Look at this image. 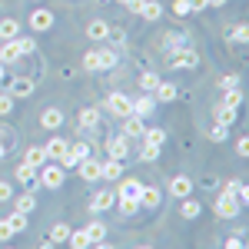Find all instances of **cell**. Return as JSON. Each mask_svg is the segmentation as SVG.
I'll return each instance as SVG.
<instances>
[{
	"label": "cell",
	"mask_w": 249,
	"mask_h": 249,
	"mask_svg": "<svg viewBox=\"0 0 249 249\" xmlns=\"http://www.w3.org/2000/svg\"><path fill=\"white\" fill-rule=\"evenodd\" d=\"M37 183L47 186V190H60L63 186V166L60 163H43V166H37Z\"/></svg>",
	"instance_id": "obj_1"
},
{
	"label": "cell",
	"mask_w": 249,
	"mask_h": 249,
	"mask_svg": "<svg viewBox=\"0 0 249 249\" xmlns=\"http://www.w3.org/2000/svg\"><path fill=\"white\" fill-rule=\"evenodd\" d=\"M107 110L113 116H130L133 113V100L123 96V93H113V96H107Z\"/></svg>",
	"instance_id": "obj_2"
},
{
	"label": "cell",
	"mask_w": 249,
	"mask_h": 249,
	"mask_svg": "<svg viewBox=\"0 0 249 249\" xmlns=\"http://www.w3.org/2000/svg\"><path fill=\"white\" fill-rule=\"evenodd\" d=\"M196 63H199V57H196L193 47H179V50H173V57H170V67H176V70H183V67H196Z\"/></svg>",
	"instance_id": "obj_3"
},
{
	"label": "cell",
	"mask_w": 249,
	"mask_h": 249,
	"mask_svg": "<svg viewBox=\"0 0 249 249\" xmlns=\"http://www.w3.org/2000/svg\"><path fill=\"white\" fill-rule=\"evenodd\" d=\"M213 210H216V216H223V219H236V216H239V210H243V206H239V203H236V199H232V196H219V199H216V206H213Z\"/></svg>",
	"instance_id": "obj_4"
},
{
	"label": "cell",
	"mask_w": 249,
	"mask_h": 249,
	"mask_svg": "<svg viewBox=\"0 0 249 249\" xmlns=\"http://www.w3.org/2000/svg\"><path fill=\"white\" fill-rule=\"evenodd\" d=\"M107 153H110V160H126V153H130L126 136H110L107 140Z\"/></svg>",
	"instance_id": "obj_5"
},
{
	"label": "cell",
	"mask_w": 249,
	"mask_h": 249,
	"mask_svg": "<svg viewBox=\"0 0 249 249\" xmlns=\"http://www.w3.org/2000/svg\"><path fill=\"white\" fill-rule=\"evenodd\" d=\"M190 193H193V176H173L170 179V196L183 199V196H190Z\"/></svg>",
	"instance_id": "obj_6"
},
{
	"label": "cell",
	"mask_w": 249,
	"mask_h": 249,
	"mask_svg": "<svg viewBox=\"0 0 249 249\" xmlns=\"http://www.w3.org/2000/svg\"><path fill=\"white\" fill-rule=\"evenodd\" d=\"M140 190H143V183L140 179H123L120 183V190H116V199H140Z\"/></svg>",
	"instance_id": "obj_7"
},
{
	"label": "cell",
	"mask_w": 249,
	"mask_h": 249,
	"mask_svg": "<svg viewBox=\"0 0 249 249\" xmlns=\"http://www.w3.org/2000/svg\"><path fill=\"white\" fill-rule=\"evenodd\" d=\"M53 27V10H34L30 14V30H50Z\"/></svg>",
	"instance_id": "obj_8"
},
{
	"label": "cell",
	"mask_w": 249,
	"mask_h": 249,
	"mask_svg": "<svg viewBox=\"0 0 249 249\" xmlns=\"http://www.w3.org/2000/svg\"><path fill=\"white\" fill-rule=\"evenodd\" d=\"M113 203H116V193L113 190H100L93 199H90V210H93V213H103V210H110Z\"/></svg>",
	"instance_id": "obj_9"
},
{
	"label": "cell",
	"mask_w": 249,
	"mask_h": 249,
	"mask_svg": "<svg viewBox=\"0 0 249 249\" xmlns=\"http://www.w3.org/2000/svg\"><path fill=\"white\" fill-rule=\"evenodd\" d=\"M87 37L96 40V43L107 40L110 37V23H107V20H90V23H87Z\"/></svg>",
	"instance_id": "obj_10"
},
{
	"label": "cell",
	"mask_w": 249,
	"mask_h": 249,
	"mask_svg": "<svg viewBox=\"0 0 249 249\" xmlns=\"http://www.w3.org/2000/svg\"><path fill=\"white\" fill-rule=\"evenodd\" d=\"M143 130H146L143 116H123V136H143Z\"/></svg>",
	"instance_id": "obj_11"
},
{
	"label": "cell",
	"mask_w": 249,
	"mask_h": 249,
	"mask_svg": "<svg viewBox=\"0 0 249 249\" xmlns=\"http://www.w3.org/2000/svg\"><path fill=\"white\" fill-rule=\"evenodd\" d=\"M77 166H80V176H83L87 183H93V179H100V163H96V160H90V156H83V160H80Z\"/></svg>",
	"instance_id": "obj_12"
},
{
	"label": "cell",
	"mask_w": 249,
	"mask_h": 249,
	"mask_svg": "<svg viewBox=\"0 0 249 249\" xmlns=\"http://www.w3.org/2000/svg\"><path fill=\"white\" fill-rule=\"evenodd\" d=\"M7 93L14 96V100H17V96H30V93H34V80H30V77H17L14 83H10Z\"/></svg>",
	"instance_id": "obj_13"
},
{
	"label": "cell",
	"mask_w": 249,
	"mask_h": 249,
	"mask_svg": "<svg viewBox=\"0 0 249 249\" xmlns=\"http://www.w3.org/2000/svg\"><path fill=\"white\" fill-rule=\"evenodd\" d=\"M14 176H17V179L23 183V186H27V190H34V186H37V166H30V163L17 166V173H14Z\"/></svg>",
	"instance_id": "obj_14"
},
{
	"label": "cell",
	"mask_w": 249,
	"mask_h": 249,
	"mask_svg": "<svg viewBox=\"0 0 249 249\" xmlns=\"http://www.w3.org/2000/svg\"><path fill=\"white\" fill-rule=\"evenodd\" d=\"M77 123L83 126V130H93L96 123H100V110H96V107H83L80 116H77Z\"/></svg>",
	"instance_id": "obj_15"
},
{
	"label": "cell",
	"mask_w": 249,
	"mask_h": 249,
	"mask_svg": "<svg viewBox=\"0 0 249 249\" xmlns=\"http://www.w3.org/2000/svg\"><path fill=\"white\" fill-rule=\"evenodd\" d=\"M60 123H63V113H60L57 107H50V110H43V116H40V126H43V130H57Z\"/></svg>",
	"instance_id": "obj_16"
},
{
	"label": "cell",
	"mask_w": 249,
	"mask_h": 249,
	"mask_svg": "<svg viewBox=\"0 0 249 249\" xmlns=\"http://www.w3.org/2000/svg\"><path fill=\"white\" fill-rule=\"evenodd\" d=\"M140 206L156 210V206H160V190H156V186H143V190H140Z\"/></svg>",
	"instance_id": "obj_17"
},
{
	"label": "cell",
	"mask_w": 249,
	"mask_h": 249,
	"mask_svg": "<svg viewBox=\"0 0 249 249\" xmlns=\"http://www.w3.org/2000/svg\"><path fill=\"white\" fill-rule=\"evenodd\" d=\"M140 17L153 23V20H160V17H163V7H160L156 0H143V7H140Z\"/></svg>",
	"instance_id": "obj_18"
},
{
	"label": "cell",
	"mask_w": 249,
	"mask_h": 249,
	"mask_svg": "<svg viewBox=\"0 0 249 249\" xmlns=\"http://www.w3.org/2000/svg\"><path fill=\"white\" fill-rule=\"evenodd\" d=\"M100 176H103V179H120V176H123V160L103 163V166H100Z\"/></svg>",
	"instance_id": "obj_19"
},
{
	"label": "cell",
	"mask_w": 249,
	"mask_h": 249,
	"mask_svg": "<svg viewBox=\"0 0 249 249\" xmlns=\"http://www.w3.org/2000/svg\"><path fill=\"white\" fill-rule=\"evenodd\" d=\"M14 60H20V50L14 40H3L0 43V63H14Z\"/></svg>",
	"instance_id": "obj_20"
},
{
	"label": "cell",
	"mask_w": 249,
	"mask_h": 249,
	"mask_svg": "<svg viewBox=\"0 0 249 249\" xmlns=\"http://www.w3.org/2000/svg\"><path fill=\"white\" fill-rule=\"evenodd\" d=\"M87 236H90V246H93V243H103V239H107V226H103L100 219H93V223H87Z\"/></svg>",
	"instance_id": "obj_21"
},
{
	"label": "cell",
	"mask_w": 249,
	"mask_h": 249,
	"mask_svg": "<svg viewBox=\"0 0 249 249\" xmlns=\"http://www.w3.org/2000/svg\"><path fill=\"white\" fill-rule=\"evenodd\" d=\"M216 123H223V126L236 123V107H226V103H219V107H216Z\"/></svg>",
	"instance_id": "obj_22"
},
{
	"label": "cell",
	"mask_w": 249,
	"mask_h": 249,
	"mask_svg": "<svg viewBox=\"0 0 249 249\" xmlns=\"http://www.w3.org/2000/svg\"><path fill=\"white\" fill-rule=\"evenodd\" d=\"M67 146H70L67 140H60V136H53V140H50V143L43 146V150H47V160H60V153H63Z\"/></svg>",
	"instance_id": "obj_23"
},
{
	"label": "cell",
	"mask_w": 249,
	"mask_h": 249,
	"mask_svg": "<svg viewBox=\"0 0 249 249\" xmlns=\"http://www.w3.org/2000/svg\"><path fill=\"white\" fill-rule=\"evenodd\" d=\"M23 163H30V166H43V163H47V150H43V146H30L27 156H23Z\"/></svg>",
	"instance_id": "obj_24"
},
{
	"label": "cell",
	"mask_w": 249,
	"mask_h": 249,
	"mask_svg": "<svg viewBox=\"0 0 249 249\" xmlns=\"http://www.w3.org/2000/svg\"><path fill=\"white\" fill-rule=\"evenodd\" d=\"M179 213H183V219H196V216L203 213V206H199L196 199H190V196H183V206H179Z\"/></svg>",
	"instance_id": "obj_25"
},
{
	"label": "cell",
	"mask_w": 249,
	"mask_h": 249,
	"mask_svg": "<svg viewBox=\"0 0 249 249\" xmlns=\"http://www.w3.org/2000/svg\"><path fill=\"white\" fill-rule=\"evenodd\" d=\"M67 243H70L73 249H87V246H90V236H87V230H70Z\"/></svg>",
	"instance_id": "obj_26"
},
{
	"label": "cell",
	"mask_w": 249,
	"mask_h": 249,
	"mask_svg": "<svg viewBox=\"0 0 249 249\" xmlns=\"http://www.w3.org/2000/svg\"><path fill=\"white\" fill-rule=\"evenodd\" d=\"M17 210H20V213H27V216L37 210V196H34V190H27V193H23V196L17 199Z\"/></svg>",
	"instance_id": "obj_27"
},
{
	"label": "cell",
	"mask_w": 249,
	"mask_h": 249,
	"mask_svg": "<svg viewBox=\"0 0 249 249\" xmlns=\"http://www.w3.org/2000/svg\"><path fill=\"white\" fill-rule=\"evenodd\" d=\"M7 226H10V230H14V232H23V230H27V213L14 210V213H10V216H7Z\"/></svg>",
	"instance_id": "obj_28"
},
{
	"label": "cell",
	"mask_w": 249,
	"mask_h": 249,
	"mask_svg": "<svg viewBox=\"0 0 249 249\" xmlns=\"http://www.w3.org/2000/svg\"><path fill=\"white\" fill-rule=\"evenodd\" d=\"M17 30H20L17 20H10V17L0 20V40H14V37H17Z\"/></svg>",
	"instance_id": "obj_29"
},
{
	"label": "cell",
	"mask_w": 249,
	"mask_h": 249,
	"mask_svg": "<svg viewBox=\"0 0 249 249\" xmlns=\"http://www.w3.org/2000/svg\"><path fill=\"white\" fill-rule=\"evenodd\" d=\"M150 113H153V100H150V96L133 100V116H150Z\"/></svg>",
	"instance_id": "obj_30"
},
{
	"label": "cell",
	"mask_w": 249,
	"mask_h": 249,
	"mask_svg": "<svg viewBox=\"0 0 249 249\" xmlns=\"http://www.w3.org/2000/svg\"><path fill=\"white\" fill-rule=\"evenodd\" d=\"M153 93H156V100L170 103V100H176V87H173V83H163V80H160V87H156Z\"/></svg>",
	"instance_id": "obj_31"
},
{
	"label": "cell",
	"mask_w": 249,
	"mask_h": 249,
	"mask_svg": "<svg viewBox=\"0 0 249 249\" xmlns=\"http://www.w3.org/2000/svg\"><path fill=\"white\" fill-rule=\"evenodd\" d=\"M14 43H17L20 57H30V53L37 50V43H34V37H14Z\"/></svg>",
	"instance_id": "obj_32"
},
{
	"label": "cell",
	"mask_w": 249,
	"mask_h": 249,
	"mask_svg": "<svg viewBox=\"0 0 249 249\" xmlns=\"http://www.w3.org/2000/svg\"><path fill=\"white\" fill-rule=\"evenodd\" d=\"M156 87H160V77H156L153 70H146V73L140 77V90H146V93H153Z\"/></svg>",
	"instance_id": "obj_33"
},
{
	"label": "cell",
	"mask_w": 249,
	"mask_h": 249,
	"mask_svg": "<svg viewBox=\"0 0 249 249\" xmlns=\"http://www.w3.org/2000/svg\"><path fill=\"white\" fill-rule=\"evenodd\" d=\"M143 143L163 146V143H166V130H143Z\"/></svg>",
	"instance_id": "obj_34"
},
{
	"label": "cell",
	"mask_w": 249,
	"mask_h": 249,
	"mask_svg": "<svg viewBox=\"0 0 249 249\" xmlns=\"http://www.w3.org/2000/svg\"><path fill=\"white\" fill-rule=\"evenodd\" d=\"M223 103H226V107H239V103H243V90H239V87H230V90L223 93Z\"/></svg>",
	"instance_id": "obj_35"
},
{
	"label": "cell",
	"mask_w": 249,
	"mask_h": 249,
	"mask_svg": "<svg viewBox=\"0 0 249 249\" xmlns=\"http://www.w3.org/2000/svg\"><path fill=\"white\" fill-rule=\"evenodd\" d=\"M83 70H100V50H87L83 53Z\"/></svg>",
	"instance_id": "obj_36"
},
{
	"label": "cell",
	"mask_w": 249,
	"mask_h": 249,
	"mask_svg": "<svg viewBox=\"0 0 249 249\" xmlns=\"http://www.w3.org/2000/svg\"><path fill=\"white\" fill-rule=\"evenodd\" d=\"M67 236H70V226H63V223H57V226L50 230V243H67Z\"/></svg>",
	"instance_id": "obj_37"
},
{
	"label": "cell",
	"mask_w": 249,
	"mask_h": 249,
	"mask_svg": "<svg viewBox=\"0 0 249 249\" xmlns=\"http://www.w3.org/2000/svg\"><path fill=\"white\" fill-rule=\"evenodd\" d=\"M116 67V53L113 50H100V70H113Z\"/></svg>",
	"instance_id": "obj_38"
},
{
	"label": "cell",
	"mask_w": 249,
	"mask_h": 249,
	"mask_svg": "<svg viewBox=\"0 0 249 249\" xmlns=\"http://www.w3.org/2000/svg\"><path fill=\"white\" fill-rule=\"evenodd\" d=\"M156 156H160V146H153V143H143V150H140V160H143V163H153Z\"/></svg>",
	"instance_id": "obj_39"
},
{
	"label": "cell",
	"mask_w": 249,
	"mask_h": 249,
	"mask_svg": "<svg viewBox=\"0 0 249 249\" xmlns=\"http://www.w3.org/2000/svg\"><path fill=\"white\" fill-rule=\"evenodd\" d=\"M116 203H120V213H123V216H133V213L140 210V199H116Z\"/></svg>",
	"instance_id": "obj_40"
},
{
	"label": "cell",
	"mask_w": 249,
	"mask_h": 249,
	"mask_svg": "<svg viewBox=\"0 0 249 249\" xmlns=\"http://www.w3.org/2000/svg\"><path fill=\"white\" fill-rule=\"evenodd\" d=\"M170 50H179V47H186V37L183 34H166V40H163Z\"/></svg>",
	"instance_id": "obj_41"
},
{
	"label": "cell",
	"mask_w": 249,
	"mask_h": 249,
	"mask_svg": "<svg viewBox=\"0 0 249 249\" xmlns=\"http://www.w3.org/2000/svg\"><path fill=\"white\" fill-rule=\"evenodd\" d=\"M230 40H232V43H246V40H249V30L239 23V27H232V30H230Z\"/></svg>",
	"instance_id": "obj_42"
},
{
	"label": "cell",
	"mask_w": 249,
	"mask_h": 249,
	"mask_svg": "<svg viewBox=\"0 0 249 249\" xmlns=\"http://www.w3.org/2000/svg\"><path fill=\"white\" fill-rule=\"evenodd\" d=\"M173 14H176V17H190V14H193L190 0H176V3H173Z\"/></svg>",
	"instance_id": "obj_43"
},
{
	"label": "cell",
	"mask_w": 249,
	"mask_h": 249,
	"mask_svg": "<svg viewBox=\"0 0 249 249\" xmlns=\"http://www.w3.org/2000/svg\"><path fill=\"white\" fill-rule=\"evenodd\" d=\"M10 199H14V186L7 179H0V203H10Z\"/></svg>",
	"instance_id": "obj_44"
},
{
	"label": "cell",
	"mask_w": 249,
	"mask_h": 249,
	"mask_svg": "<svg viewBox=\"0 0 249 249\" xmlns=\"http://www.w3.org/2000/svg\"><path fill=\"white\" fill-rule=\"evenodd\" d=\"M10 110H14V96H10V93H0V116H7Z\"/></svg>",
	"instance_id": "obj_45"
},
{
	"label": "cell",
	"mask_w": 249,
	"mask_h": 249,
	"mask_svg": "<svg viewBox=\"0 0 249 249\" xmlns=\"http://www.w3.org/2000/svg\"><path fill=\"white\" fill-rule=\"evenodd\" d=\"M210 136H213V140H216V143H223V140L230 136V130H226V126L219 123V126H213V130H210Z\"/></svg>",
	"instance_id": "obj_46"
},
{
	"label": "cell",
	"mask_w": 249,
	"mask_h": 249,
	"mask_svg": "<svg viewBox=\"0 0 249 249\" xmlns=\"http://www.w3.org/2000/svg\"><path fill=\"white\" fill-rule=\"evenodd\" d=\"M70 150H73V156H77V160L90 156V146H87V143H70Z\"/></svg>",
	"instance_id": "obj_47"
},
{
	"label": "cell",
	"mask_w": 249,
	"mask_h": 249,
	"mask_svg": "<svg viewBox=\"0 0 249 249\" xmlns=\"http://www.w3.org/2000/svg\"><path fill=\"white\" fill-rule=\"evenodd\" d=\"M236 153H239V156H249V140H246V136H239V140H236Z\"/></svg>",
	"instance_id": "obj_48"
},
{
	"label": "cell",
	"mask_w": 249,
	"mask_h": 249,
	"mask_svg": "<svg viewBox=\"0 0 249 249\" xmlns=\"http://www.w3.org/2000/svg\"><path fill=\"white\" fill-rule=\"evenodd\" d=\"M219 87H223V90H230V87H239V77H223V80H219Z\"/></svg>",
	"instance_id": "obj_49"
},
{
	"label": "cell",
	"mask_w": 249,
	"mask_h": 249,
	"mask_svg": "<svg viewBox=\"0 0 249 249\" xmlns=\"http://www.w3.org/2000/svg\"><path fill=\"white\" fill-rule=\"evenodd\" d=\"M10 236H14V230L7 226V219H0V239H10Z\"/></svg>",
	"instance_id": "obj_50"
},
{
	"label": "cell",
	"mask_w": 249,
	"mask_h": 249,
	"mask_svg": "<svg viewBox=\"0 0 249 249\" xmlns=\"http://www.w3.org/2000/svg\"><path fill=\"white\" fill-rule=\"evenodd\" d=\"M120 3H123V7H130L133 14H140V7H143V0H120Z\"/></svg>",
	"instance_id": "obj_51"
},
{
	"label": "cell",
	"mask_w": 249,
	"mask_h": 249,
	"mask_svg": "<svg viewBox=\"0 0 249 249\" xmlns=\"http://www.w3.org/2000/svg\"><path fill=\"white\" fill-rule=\"evenodd\" d=\"M226 246H230V249H243V239H239V236H232V239H226Z\"/></svg>",
	"instance_id": "obj_52"
},
{
	"label": "cell",
	"mask_w": 249,
	"mask_h": 249,
	"mask_svg": "<svg viewBox=\"0 0 249 249\" xmlns=\"http://www.w3.org/2000/svg\"><path fill=\"white\" fill-rule=\"evenodd\" d=\"M206 7V0H190V10H203Z\"/></svg>",
	"instance_id": "obj_53"
},
{
	"label": "cell",
	"mask_w": 249,
	"mask_h": 249,
	"mask_svg": "<svg viewBox=\"0 0 249 249\" xmlns=\"http://www.w3.org/2000/svg\"><path fill=\"white\" fill-rule=\"evenodd\" d=\"M226 0H206V7H223Z\"/></svg>",
	"instance_id": "obj_54"
},
{
	"label": "cell",
	"mask_w": 249,
	"mask_h": 249,
	"mask_svg": "<svg viewBox=\"0 0 249 249\" xmlns=\"http://www.w3.org/2000/svg\"><path fill=\"white\" fill-rule=\"evenodd\" d=\"M3 77H7V63H0V83H3Z\"/></svg>",
	"instance_id": "obj_55"
},
{
	"label": "cell",
	"mask_w": 249,
	"mask_h": 249,
	"mask_svg": "<svg viewBox=\"0 0 249 249\" xmlns=\"http://www.w3.org/2000/svg\"><path fill=\"white\" fill-rule=\"evenodd\" d=\"M7 153H10V150H7V143H0V160H3Z\"/></svg>",
	"instance_id": "obj_56"
},
{
	"label": "cell",
	"mask_w": 249,
	"mask_h": 249,
	"mask_svg": "<svg viewBox=\"0 0 249 249\" xmlns=\"http://www.w3.org/2000/svg\"><path fill=\"white\" fill-rule=\"evenodd\" d=\"M103 3H107V0H103Z\"/></svg>",
	"instance_id": "obj_57"
}]
</instances>
